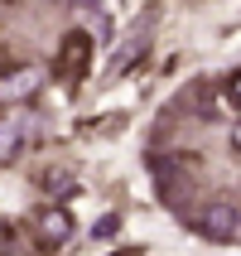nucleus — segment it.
Wrapping results in <instances>:
<instances>
[{
    "instance_id": "obj_2",
    "label": "nucleus",
    "mask_w": 241,
    "mask_h": 256,
    "mask_svg": "<svg viewBox=\"0 0 241 256\" xmlns=\"http://www.w3.org/2000/svg\"><path fill=\"white\" fill-rule=\"evenodd\" d=\"M39 87H43V68H34V63H19V68L0 72V106H19Z\"/></svg>"
},
{
    "instance_id": "obj_4",
    "label": "nucleus",
    "mask_w": 241,
    "mask_h": 256,
    "mask_svg": "<svg viewBox=\"0 0 241 256\" xmlns=\"http://www.w3.org/2000/svg\"><path fill=\"white\" fill-rule=\"evenodd\" d=\"M87 54H92L87 34H68L63 39V54H58V78L63 82H77V72H87Z\"/></svg>"
},
{
    "instance_id": "obj_3",
    "label": "nucleus",
    "mask_w": 241,
    "mask_h": 256,
    "mask_svg": "<svg viewBox=\"0 0 241 256\" xmlns=\"http://www.w3.org/2000/svg\"><path fill=\"white\" fill-rule=\"evenodd\" d=\"M34 232H39V242L43 246H63L72 237V218H68V208H43L39 218H34Z\"/></svg>"
},
{
    "instance_id": "obj_5",
    "label": "nucleus",
    "mask_w": 241,
    "mask_h": 256,
    "mask_svg": "<svg viewBox=\"0 0 241 256\" xmlns=\"http://www.w3.org/2000/svg\"><path fill=\"white\" fill-rule=\"evenodd\" d=\"M24 155V121L19 116H0V164Z\"/></svg>"
},
{
    "instance_id": "obj_7",
    "label": "nucleus",
    "mask_w": 241,
    "mask_h": 256,
    "mask_svg": "<svg viewBox=\"0 0 241 256\" xmlns=\"http://www.w3.org/2000/svg\"><path fill=\"white\" fill-rule=\"evenodd\" d=\"M232 155H241V126L232 130Z\"/></svg>"
},
{
    "instance_id": "obj_6",
    "label": "nucleus",
    "mask_w": 241,
    "mask_h": 256,
    "mask_svg": "<svg viewBox=\"0 0 241 256\" xmlns=\"http://www.w3.org/2000/svg\"><path fill=\"white\" fill-rule=\"evenodd\" d=\"M227 92H232V102H237V106H241V72H237V78H232V87H227Z\"/></svg>"
},
{
    "instance_id": "obj_1",
    "label": "nucleus",
    "mask_w": 241,
    "mask_h": 256,
    "mask_svg": "<svg viewBox=\"0 0 241 256\" xmlns=\"http://www.w3.org/2000/svg\"><path fill=\"white\" fill-rule=\"evenodd\" d=\"M198 232L208 242H241V203H208L198 213Z\"/></svg>"
},
{
    "instance_id": "obj_8",
    "label": "nucleus",
    "mask_w": 241,
    "mask_h": 256,
    "mask_svg": "<svg viewBox=\"0 0 241 256\" xmlns=\"http://www.w3.org/2000/svg\"><path fill=\"white\" fill-rule=\"evenodd\" d=\"M0 246H5V222H0Z\"/></svg>"
}]
</instances>
